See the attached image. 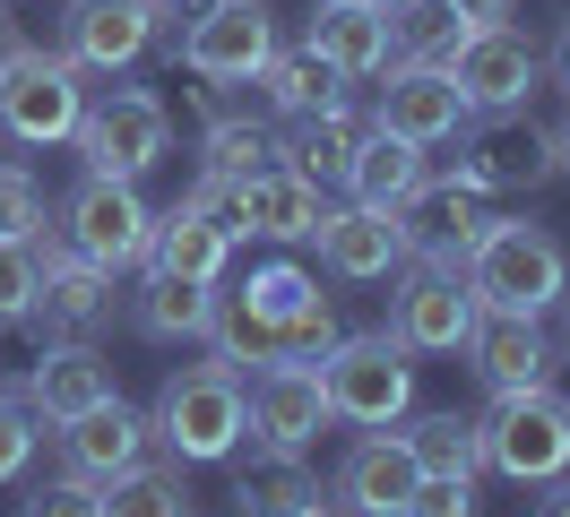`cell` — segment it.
Wrapping results in <instances>:
<instances>
[{"instance_id":"obj_8","label":"cell","mask_w":570,"mask_h":517,"mask_svg":"<svg viewBox=\"0 0 570 517\" xmlns=\"http://www.w3.org/2000/svg\"><path fill=\"white\" fill-rule=\"evenodd\" d=\"M78 156H87V172H112V181L156 172L174 156V112H165V96L112 87L105 103H87V112H78Z\"/></svg>"},{"instance_id":"obj_7","label":"cell","mask_w":570,"mask_h":517,"mask_svg":"<svg viewBox=\"0 0 570 517\" xmlns=\"http://www.w3.org/2000/svg\"><path fill=\"white\" fill-rule=\"evenodd\" d=\"M61 241L78 259H96L105 276L147 268L156 250V207L139 199V181H112V172H87L70 199H61Z\"/></svg>"},{"instance_id":"obj_14","label":"cell","mask_w":570,"mask_h":517,"mask_svg":"<svg viewBox=\"0 0 570 517\" xmlns=\"http://www.w3.org/2000/svg\"><path fill=\"white\" fill-rule=\"evenodd\" d=\"M36 241V268H43V285H36V328H43V345L52 337H87L96 319L112 310V276L96 268V259H78L61 233H27Z\"/></svg>"},{"instance_id":"obj_46","label":"cell","mask_w":570,"mask_h":517,"mask_svg":"<svg viewBox=\"0 0 570 517\" xmlns=\"http://www.w3.org/2000/svg\"><path fill=\"white\" fill-rule=\"evenodd\" d=\"M553 310H562V345H570V285H562V302H553Z\"/></svg>"},{"instance_id":"obj_19","label":"cell","mask_w":570,"mask_h":517,"mask_svg":"<svg viewBox=\"0 0 570 517\" xmlns=\"http://www.w3.org/2000/svg\"><path fill=\"white\" fill-rule=\"evenodd\" d=\"M18 397H27L43 422H70V414L105 406V397H121V388H112V362H105L87 337H52V345L36 354V371H27V388H18Z\"/></svg>"},{"instance_id":"obj_5","label":"cell","mask_w":570,"mask_h":517,"mask_svg":"<svg viewBox=\"0 0 570 517\" xmlns=\"http://www.w3.org/2000/svg\"><path fill=\"white\" fill-rule=\"evenodd\" d=\"M475 440H484V466L510 483H553L570 475V406L535 379V388H510L475 414Z\"/></svg>"},{"instance_id":"obj_29","label":"cell","mask_w":570,"mask_h":517,"mask_svg":"<svg viewBox=\"0 0 570 517\" xmlns=\"http://www.w3.org/2000/svg\"><path fill=\"white\" fill-rule=\"evenodd\" d=\"M208 302H216V285H181V276H165V268H139L130 319H139V337L181 345V337H208Z\"/></svg>"},{"instance_id":"obj_43","label":"cell","mask_w":570,"mask_h":517,"mask_svg":"<svg viewBox=\"0 0 570 517\" xmlns=\"http://www.w3.org/2000/svg\"><path fill=\"white\" fill-rule=\"evenodd\" d=\"M544 69H553V78L570 87V18H562V34H553V61H544Z\"/></svg>"},{"instance_id":"obj_30","label":"cell","mask_w":570,"mask_h":517,"mask_svg":"<svg viewBox=\"0 0 570 517\" xmlns=\"http://www.w3.org/2000/svg\"><path fill=\"white\" fill-rule=\"evenodd\" d=\"M466 34H475L466 0H397L390 9V52L397 61H441L450 69V52H459Z\"/></svg>"},{"instance_id":"obj_31","label":"cell","mask_w":570,"mask_h":517,"mask_svg":"<svg viewBox=\"0 0 570 517\" xmlns=\"http://www.w3.org/2000/svg\"><path fill=\"white\" fill-rule=\"evenodd\" d=\"M105 517H199V509H190L181 457H139L130 475H112L105 483Z\"/></svg>"},{"instance_id":"obj_1","label":"cell","mask_w":570,"mask_h":517,"mask_svg":"<svg viewBox=\"0 0 570 517\" xmlns=\"http://www.w3.org/2000/svg\"><path fill=\"white\" fill-rule=\"evenodd\" d=\"M147 431L174 448L181 466H225L250 431V379L234 362H181L165 388H156V414H147Z\"/></svg>"},{"instance_id":"obj_17","label":"cell","mask_w":570,"mask_h":517,"mask_svg":"<svg viewBox=\"0 0 570 517\" xmlns=\"http://www.w3.org/2000/svg\"><path fill=\"white\" fill-rule=\"evenodd\" d=\"M397 225H406V268H450V276H466V250H475V233H484L493 216H484L475 190H459V181H424L415 207H406Z\"/></svg>"},{"instance_id":"obj_12","label":"cell","mask_w":570,"mask_h":517,"mask_svg":"<svg viewBox=\"0 0 570 517\" xmlns=\"http://www.w3.org/2000/svg\"><path fill=\"white\" fill-rule=\"evenodd\" d=\"M381 78H390V87L372 96V130L415 138V147H441V138L466 130V96L441 61H390Z\"/></svg>"},{"instance_id":"obj_28","label":"cell","mask_w":570,"mask_h":517,"mask_svg":"<svg viewBox=\"0 0 570 517\" xmlns=\"http://www.w3.org/2000/svg\"><path fill=\"white\" fill-rule=\"evenodd\" d=\"M355 138H363V121L346 103H328L312 121H294V138H277V156H285V172H303L312 190H337L346 165H355Z\"/></svg>"},{"instance_id":"obj_20","label":"cell","mask_w":570,"mask_h":517,"mask_svg":"<svg viewBox=\"0 0 570 517\" xmlns=\"http://www.w3.org/2000/svg\"><path fill=\"white\" fill-rule=\"evenodd\" d=\"M61 431V466L70 475H87V483H112V475H130L147 457V414H130L121 397H105V406H87V414H70V422H52Z\"/></svg>"},{"instance_id":"obj_33","label":"cell","mask_w":570,"mask_h":517,"mask_svg":"<svg viewBox=\"0 0 570 517\" xmlns=\"http://www.w3.org/2000/svg\"><path fill=\"white\" fill-rule=\"evenodd\" d=\"M277 165V130L268 121H250V112H234V121H208L199 130V172L208 181H243V172Z\"/></svg>"},{"instance_id":"obj_42","label":"cell","mask_w":570,"mask_h":517,"mask_svg":"<svg viewBox=\"0 0 570 517\" xmlns=\"http://www.w3.org/2000/svg\"><path fill=\"white\" fill-rule=\"evenodd\" d=\"M510 9H519V0H466V18H475V27H501Z\"/></svg>"},{"instance_id":"obj_39","label":"cell","mask_w":570,"mask_h":517,"mask_svg":"<svg viewBox=\"0 0 570 517\" xmlns=\"http://www.w3.org/2000/svg\"><path fill=\"white\" fill-rule=\"evenodd\" d=\"M27 457H36V406L0 388V483L27 475Z\"/></svg>"},{"instance_id":"obj_36","label":"cell","mask_w":570,"mask_h":517,"mask_svg":"<svg viewBox=\"0 0 570 517\" xmlns=\"http://www.w3.org/2000/svg\"><path fill=\"white\" fill-rule=\"evenodd\" d=\"M36 285H43L36 241H0V328L9 319H36Z\"/></svg>"},{"instance_id":"obj_41","label":"cell","mask_w":570,"mask_h":517,"mask_svg":"<svg viewBox=\"0 0 570 517\" xmlns=\"http://www.w3.org/2000/svg\"><path fill=\"white\" fill-rule=\"evenodd\" d=\"M535 517H570V475L544 483V509H535Z\"/></svg>"},{"instance_id":"obj_9","label":"cell","mask_w":570,"mask_h":517,"mask_svg":"<svg viewBox=\"0 0 570 517\" xmlns=\"http://www.w3.org/2000/svg\"><path fill=\"white\" fill-rule=\"evenodd\" d=\"M277 52V18H268V0H208L190 27L174 34V61L190 78H216V87H250L259 69Z\"/></svg>"},{"instance_id":"obj_18","label":"cell","mask_w":570,"mask_h":517,"mask_svg":"<svg viewBox=\"0 0 570 517\" xmlns=\"http://www.w3.org/2000/svg\"><path fill=\"white\" fill-rule=\"evenodd\" d=\"M321 268L328 276H346V285H381L390 268H406V225H397L390 207H328L321 216Z\"/></svg>"},{"instance_id":"obj_37","label":"cell","mask_w":570,"mask_h":517,"mask_svg":"<svg viewBox=\"0 0 570 517\" xmlns=\"http://www.w3.org/2000/svg\"><path fill=\"white\" fill-rule=\"evenodd\" d=\"M36 225H43V190H36V172L0 165V241H27Z\"/></svg>"},{"instance_id":"obj_32","label":"cell","mask_w":570,"mask_h":517,"mask_svg":"<svg viewBox=\"0 0 570 517\" xmlns=\"http://www.w3.org/2000/svg\"><path fill=\"white\" fill-rule=\"evenodd\" d=\"M406 457L424 466V475H459V483H475L484 475V440H475V414H415L406 431Z\"/></svg>"},{"instance_id":"obj_3","label":"cell","mask_w":570,"mask_h":517,"mask_svg":"<svg viewBox=\"0 0 570 517\" xmlns=\"http://www.w3.org/2000/svg\"><path fill=\"white\" fill-rule=\"evenodd\" d=\"M321 388H328V414L355 422V431H397V422L415 414V362H406V345H397L390 328L337 337L328 362H321Z\"/></svg>"},{"instance_id":"obj_10","label":"cell","mask_w":570,"mask_h":517,"mask_svg":"<svg viewBox=\"0 0 570 517\" xmlns=\"http://www.w3.org/2000/svg\"><path fill=\"white\" fill-rule=\"evenodd\" d=\"M156 18H165V0H70L61 9V61L87 78H121V69L147 61V43H156Z\"/></svg>"},{"instance_id":"obj_26","label":"cell","mask_w":570,"mask_h":517,"mask_svg":"<svg viewBox=\"0 0 570 517\" xmlns=\"http://www.w3.org/2000/svg\"><path fill=\"white\" fill-rule=\"evenodd\" d=\"M250 87L268 96V112H277V121H312V112H328V103H346V78H337L312 43H294V52L277 43V52H268V69H259Z\"/></svg>"},{"instance_id":"obj_2","label":"cell","mask_w":570,"mask_h":517,"mask_svg":"<svg viewBox=\"0 0 570 517\" xmlns=\"http://www.w3.org/2000/svg\"><path fill=\"white\" fill-rule=\"evenodd\" d=\"M570 285V259L544 225H519V216H493L475 250H466V294L475 310H519V319H544Z\"/></svg>"},{"instance_id":"obj_11","label":"cell","mask_w":570,"mask_h":517,"mask_svg":"<svg viewBox=\"0 0 570 517\" xmlns=\"http://www.w3.org/2000/svg\"><path fill=\"white\" fill-rule=\"evenodd\" d=\"M450 78H459L466 112H519V103L544 87V52L501 18V27H475L459 52H450Z\"/></svg>"},{"instance_id":"obj_35","label":"cell","mask_w":570,"mask_h":517,"mask_svg":"<svg viewBox=\"0 0 570 517\" xmlns=\"http://www.w3.org/2000/svg\"><path fill=\"white\" fill-rule=\"evenodd\" d=\"M337 337H346V328H337L328 294H312V302L277 328V362H328V345H337Z\"/></svg>"},{"instance_id":"obj_25","label":"cell","mask_w":570,"mask_h":517,"mask_svg":"<svg viewBox=\"0 0 570 517\" xmlns=\"http://www.w3.org/2000/svg\"><path fill=\"white\" fill-rule=\"evenodd\" d=\"M225 259H234L225 216H199L190 199H174L165 216H156V250H147V268L181 276V285H225Z\"/></svg>"},{"instance_id":"obj_45","label":"cell","mask_w":570,"mask_h":517,"mask_svg":"<svg viewBox=\"0 0 570 517\" xmlns=\"http://www.w3.org/2000/svg\"><path fill=\"white\" fill-rule=\"evenodd\" d=\"M553 147H562V172H570V112L553 121Z\"/></svg>"},{"instance_id":"obj_47","label":"cell","mask_w":570,"mask_h":517,"mask_svg":"<svg viewBox=\"0 0 570 517\" xmlns=\"http://www.w3.org/2000/svg\"><path fill=\"white\" fill-rule=\"evenodd\" d=\"M294 517H328V509H294Z\"/></svg>"},{"instance_id":"obj_4","label":"cell","mask_w":570,"mask_h":517,"mask_svg":"<svg viewBox=\"0 0 570 517\" xmlns=\"http://www.w3.org/2000/svg\"><path fill=\"white\" fill-rule=\"evenodd\" d=\"M78 112H87V87H78V69L61 52H43V43H0V138H18V147H61L78 138Z\"/></svg>"},{"instance_id":"obj_38","label":"cell","mask_w":570,"mask_h":517,"mask_svg":"<svg viewBox=\"0 0 570 517\" xmlns=\"http://www.w3.org/2000/svg\"><path fill=\"white\" fill-rule=\"evenodd\" d=\"M27 517H105V483H87V475L43 483V491H27Z\"/></svg>"},{"instance_id":"obj_40","label":"cell","mask_w":570,"mask_h":517,"mask_svg":"<svg viewBox=\"0 0 570 517\" xmlns=\"http://www.w3.org/2000/svg\"><path fill=\"white\" fill-rule=\"evenodd\" d=\"M406 517H475V483L424 475V483H415V500H406Z\"/></svg>"},{"instance_id":"obj_22","label":"cell","mask_w":570,"mask_h":517,"mask_svg":"<svg viewBox=\"0 0 570 517\" xmlns=\"http://www.w3.org/2000/svg\"><path fill=\"white\" fill-rule=\"evenodd\" d=\"M303 43H312L346 87H355V78H381V69L397 61L390 52V9H372V0H321L312 27H303Z\"/></svg>"},{"instance_id":"obj_15","label":"cell","mask_w":570,"mask_h":517,"mask_svg":"<svg viewBox=\"0 0 570 517\" xmlns=\"http://www.w3.org/2000/svg\"><path fill=\"white\" fill-rule=\"evenodd\" d=\"M337 422L321 388V362H259L250 371V431L259 448H312Z\"/></svg>"},{"instance_id":"obj_23","label":"cell","mask_w":570,"mask_h":517,"mask_svg":"<svg viewBox=\"0 0 570 517\" xmlns=\"http://www.w3.org/2000/svg\"><path fill=\"white\" fill-rule=\"evenodd\" d=\"M459 354L475 362V379H484L493 397H510V388H535V379L553 371L544 328H535V319H519V310H475V328H466Z\"/></svg>"},{"instance_id":"obj_6","label":"cell","mask_w":570,"mask_h":517,"mask_svg":"<svg viewBox=\"0 0 570 517\" xmlns=\"http://www.w3.org/2000/svg\"><path fill=\"white\" fill-rule=\"evenodd\" d=\"M562 172V147H553V130L544 121H528V103L519 112H466L459 130V190H475V199H493V190H544Z\"/></svg>"},{"instance_id":"obj_48","label":"cell","mask_w":570,"mask_h":517,"mask_svg":"<svg viewBox=\"0 0 570 517\" xmlns=\"http://www.w3.org/2000/svg\"><path fill=\"white\" fill-rule=\"evenodd\" d=\"M372 9H397V0H372Z\"/></svg>"},{"instance_id":"obj_34","label":"cell","mask_w":570,"mask_h":517,"mask_svg":"<svg viewBox=\"0 0 570 517\" xmlns=\"http://www.w3.org/2000/svg\"><path fill=\"white\" fill-rule=\"evenodd\" d=\"M234 294H243V302L259 310L268 328H285L294 310H303L312 294H321V276H312V268H294V259H268V268H250L243 285H234Z\"/></svg>"},{"instance_id":"obj_21","label":"cell","mask_w":570,"mask_h":517,"mask_svg":"<svg viewBox=\"0 0 570 517\" xmlns=\"http://www.w3.org/2000/svg\"><path fill=\"white\" fill-rule=\"evenodd\" d=\"M415 483H424V466L406 457L397 431H363V440L346 448V466H337V500L355 517H406Z\"/></svg>"},{"instance_id":"obj_13","label":"cell","mask_w":570,"mask_h":517,"mask_svg":"<svg viewBox=\"0 0 570 517\" xmlns=\"http://www.w3.org/2000/svg\"><path fill=\"white\" fill-rule=\"evenodd\" d=\"M321 190L303 181V172H285V165H259V172H243L234 190H225V233L243 241V233H259V241H277V250H294V241H312L321 233Z\"/></svg>"},{"instance_id":"obj_24","label":"cell","mask_w":570,"mask_h":517,"mask_svg":"<svg viewBox=\"0 0 570 517\" xmlns=\"http://www.w3.org/2000/svg\"><path fill=\"white\" fill-rule=\"evenodd\" d=\"M432 147H415V138H390V130H372L363 121V138H355V165H346V199L355 207H390V216H406L415 207V190L432 181V165H424Z\"/></svg>"},{"instance_id":"obj_44","label":"cell","mask_w":570,"mask_h":517,"mask_svg":"<svg viewBox=\"0 0 570 517\" xmlns=\"http://www.w3.org/2000/svg\"><path fill=\"white\" fill-rule=\"evenodd\" d=\"M544 388H553V397L570 406V362H562V371H544Z\"/></svg>"},{"instance_id":"obj_16","label":"cell","mask_w":570,"mask_h":517,"mask_svg":"<svg viewBox=\"0 0 570 517\" xmlns=\"http://www.w3.org/2000/svg\"><path fill=\"white\" fill-rule=\"evenodd\" d=\"M466 328H475V294H466V276L406 268V285H397V302H390V337L406 345V354H459Z\"/></svg>"},{"instance_id":"obj_27","label":"cell","mask_w":570,"mask_h":517,"mask_svg":"<svg viewBox=\"0 0 570 517\" xmlns=\"http://www.w3.org/2000/svg\"><path fill=\"white\" fill-rule=\"evenodd\" d=\"M234 509H243V517H294V509H321V475L303 466V448H259L243 475H234Z\"/></svg>"}]
</instances>
